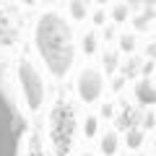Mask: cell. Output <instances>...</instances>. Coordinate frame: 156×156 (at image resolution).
Instances as JSON below:
<instances>
[{"instance_id": "6da1fadb", "label": "cell", "mask_w": 156, "mask_h": 156, "mask_svg": "<svg viewBox=\"0 0 156 156\" xmlns=\"http://www.w3.org/2000/svg\"><path fill=\"white\" fill-rule=\"evenodd\" d=\"M37 42L50 70L62 76L73 60V42H70V31H68L65 21L55 13H47L37 29Z\"/></svg>"}, {"instance_id": "7a4b0ae2", "label": "cell", "mask_w": 156, "mask_h": 156, "mask_svg": "<svg viewBox=\"0 0 156 156\" xmlns=\"http://www.w3.org/2000/svg\"><path fill=\"white\" fill-rule=\"evenodd\" d=\"M23 133H26V120L0 83V156L21 154Z\"/></svg>"}, {"instance_id": "3957f363", "label": "cell", "mask_w": 156, "mask_h": 156, "mask_svg": "<svg viewBox=\"0 0 156 156\" xmlns=\"http://www.w3.org/2000/svg\"><path fill=\"white\" fill-rule=\"evenodd\" d=\"M21 86H23V94L29 99V107L37 109L42 104V96H44V89H42V81H39V73L34 70L29 62H21Z\"/></svg>"}, {"instance_id": "277c9868", "label": "cell", "mask_w": 156, "mask_h": 156, "mask_svg": "<svg viewBox=\"0 0 156 156\" xmlns=\"http://www.w3.org/2000/svg\"><path fill=\"white\" fill-rule=\"evenodd\" d=\"M99 91H101V76L99 73H86L83 78H81V94H83V99H94V96H99Z\"/></svg>"}]
</instances>
